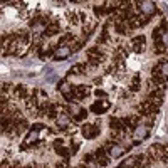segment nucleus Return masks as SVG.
<instances>
[{"label":"nucleus","mask_w":168,"mask_h":168,"mask_svg":"<svg viewBox=\"0 0 168 168\" xmlns=\"http://www.w3.org/2000/svg\"><path fill=\"white\" fill-rule=\"evenodd\" d=\"M59 91L64 94V98L67 101H71L74 98V88H71V84H67V82H59Z\"/></svg>","instance_id":"1"},{"label":"nucleus","mask_w":168,"mask_h":168,"mask_svg":"<svg viewBox=\"0 0 168 168\" xmlns=\"http://www.w3.org/2000/svg\"><path fill=\"white\" fill-rule=\"evenodd\" d=\"M138 7H139V10L143 12V14H146V15H151V14H155V10H156V5L153 4V2H139L138 4Z\"/></svg>","instance_id":"2"},{"label":"nucleus","mask_w":168,"mask_h":168,"mask_svg":"<svg viewBox=\"0 0 168 168\" xmlns=\"http://www.w3.org/2000/svg\"><path fill=\"white\" fill-rule=\"evenodd\" d=\"M69 113L72 114V116H76V119H82V118H86V111H84L79 104H72V102H71L69 104Z\"/></svg>","instance_id":"3"},{"label":"nucleus","mask_w":168,"mask_h":168,"mask_svg":"<svg viewBox=\"0 0 168 168\" xmlns=\"http://www.w3.org/2000/svg\"><path fill=\"white\" fill-rule=\"evenodd\" d=\"M98 133H99V128H96L92 124H84L82 126V136L84 138H94V136H98Z\"/></svg>","instance_id":"4"},{"label":"nucleus","mask_w":168,"mask_h":168,"mask_svg":"<svg viewBox=\"0 0 168 168\" xmlns=\"http://www.w3.org/2000/svg\"><path fill=\"white\" fill-rule=\"evenodd\" d=\"M108 108H109V102H108V101H102V102L96 101L94 104L91 106V111H92V113H96V114H101V113H104Z\"/></svg>","instance_id":"5"},{"label":"nucleus","mask_w":168,"mask_h":168,"mask_svg":"<svg viewBox=\"0 0 168 168\" xmlns=\"http://www.w3.org/2000/svg\"><path fill=\"white\" fill-rule=\"evenodd\" d=\"M69 54H71V47H69V45H61V47L55 51L54 59H55V61H59V59H66Z\"/></svg>","instance_id":"6"},{"label":"nucleus","mask_w":168,"mask_h":168,"mask_svg":"<svg viewBox=\"0 0 168 168\" xmlns=\"http://www.w3.org/2000/svg\"><path fill=\"white\" fill-rule=\"evenodd\" d=\"M133 49H135V52H141L145 49V37L143 35L135 37L133 39Z\"/></svg>","instance_id":"7"},{"label":"nucleus","mask_w":168,"mask_h":168,"mask_svg":"<svg viewBox=\"0 0 168 168\" xmlns=\"http://www.w3.org/2000/svg\"><path fill=\"white\" fill-rule=\"evenodd\" d=\"M148 136V128L146 126H136L135 128V139L136 143H138V139H143Z\"/></svg>","instance_id":"8"},{"label":"nucleus","mask_w":168,"mask_h":168,"mask_svg":"<svg viewBox=\"0 0 168 168\" xmlns=\"http://www.w3.org/2000/svg\"><path fill=\"white\" fill-rule=\"evenodd\" d=\"M124 153V148L123 146H119V145H113V146H109V150H108V155L109 156H121V155Z\"/></svg>","instance_id":"9"},{"label":"nucleus","mask_w":168,"mask_h":168,"mask_svg":"<svg viewBox=\"0 0 168 168\" xmlns=\"http://www.w3.org/2000/svg\"><path fill=\"white\" fill-rule=\"evenodd\" d=\"M39 131L40 129H30L29 135H27V138H25V145H32V143H35L37 138H39Z\"/></svg>","instance_id":"10"},{"label":"nucleus","mask_w":168,"mask_h":168,"mask_svg":"<svg viewBox=\"0 0 168 168\" xmlns=\"http://www.w3.org/2000/svg\"><path fill=\"white\" fill-rule=\"evenodd\" d=\"M57 124L61 126V128L66 129L67 126H69V116H67L66 113H59V116H57Z\"/></svg>","instance_id":"11"},{"label":"nucleus","mask_w":168,"mask_h":168,"mask_svg":"<svg viewBox=\"0 0 168 168\" xmlns=\"http://www.w3.org/2000/svg\"><path fill=\"white\" fill-rule=\"evenodd\" d=\"M74 94H79V98H86L89 94V89L86 86H77V88H74Z\"/></svg>","instance_id":"12"},{"label":"nucleus","mask_w":168,"mask_h":168,"mask_svg":"<svg viewBox=\"0 0 168 168\" xmlns=\"http://www.w3.org/2000/svg\"><path fill=\"white\" fill-rule=\"evenodd\" d=\"M160 74L161 77H168V62H161L160 64Z\"/></svg>","instance_id":"13"},{"label":"nucleus","mask_w":168,"mask_h":168,"mask_svg":"<svg viewBox=\"0 0 168 168\" xmlns=\"http://www.w3.org/2000/svg\"><path fill=\"white\" fill-rule=\"evenodd\" d=\"M138 82H139V76H135V79H133V86H131L133 91H138V89H139Z\"/></svg>","instance_id":"14"},{"label":"nucleus","mask_w":168,"mask_h":168,"mask_svg":"<svg viewBox=\"0 0 168 168\" xmlns=\"http://www.w3.org/2000/svg\"><path fill=\"white\" fill-rule=\"evenodd\" d=\"M161 42H163L165 47H168V30H165V32L161 34Z\"/></svg>","instance_id":"15"},{"label":"nucleus","mask_w":168,"mask_h":168,"mask_svg":"<svg viewBox=\"0 0 168 168\" xmlns=\"http://www.w3.org/2000/svg\"><path fill=\"white\" fill-rule=\"evenodd\" d=\"M96 96H99V98H104V96H106V92L101 91V89H96Z\"/></svg>","instance_id":"16"}]
</instances>
